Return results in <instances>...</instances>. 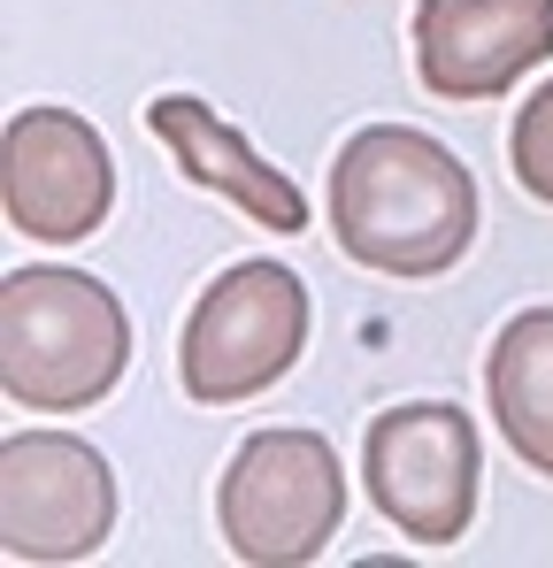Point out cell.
Wrapping results in <instances>:
<instances>
[{"instance_id": "cell-6", "label": "cell", "mask_w": 553, "mask_h": 568, "mask_svg": "<svg viewBox=\"0 0 553 568\" xmlns=\"http://www.w3.org/2000/svg\"><path fill=\"white\" fill-rule=\"evenodd\" d=\"M115 530V469L70 430H16L0 446V546L8 561H86Z\"/></svg>"}, {"instance_id": "cell-10", "label": "cell", "mask_w": 553, "mask_h": 568, "mask_svg": "<svg viewBox=\"0 0 553 568\" xmlns=\"http://www.w3.org/2000/svg\"><path fill=\"white\" fill-rule=\"evenodd\" d=\"M484 392H492V415H500L507 446L539 476H553V307H523L492 338Z\"/></svg>"}, {"instance_id": "cell-1", "label": "cell", "mask_w": 553, "mask_h": 568, "mask_svg": "<svg viewBox=\"0 0 553 568\" xmlns=\"http://www.w3.org/2000/svg\"><path fill=\"white\" fill-rule=\"evenodd\" d=\"M331 231L362 270L439 277L476 239V185L431 131L369 123L331 162Z\"/></svg>"}, {"instance_id": "cell-4", "label": "cell", "mask_w": 553, "mask_h": 568, "mask_svg": "<svg viewBox=\"0 0 553 568\" xmlns=\"http://www.w3.org/2000/svg\"><path fill=\"white\" fill-rule=\"evenodd\" d=\"M308 346V284L284 262H239L200 292L178 338V377L200 407H239L270 392Z\"/></svg>"}, {"instance_id": "cell-5", "label": "cell", "mask_w": 553, "mask_h": 568, "mask_svg": "<svg viewBox=\"0 0 553 568\" xmlns=\"http://www.w3.org/2000/svg\"><path fill=\"white\" fill-rule=\"evenodd\" d=\"M362 476L392 530H408L415 546H454V538H469L476 476H484L476 423L446 399L384 407L362 438Z\"/></svg>"}, {"instance_id": "cell-3", "label": "cell", "mask_w": 553, "mask_h": 568, "mask_svg": "<svg viewBox=\"0 0 553 568\" xmlns=\"http://www.w3.org/2000/svg\"><path fill=\"white\" fill-rule=\"evenodd\" d=\"M215 515L247 568H308L346 530V469L323 430H254L223 469Z\"/></svg>"}, {"instance_id": "cell-9", "label": "cell", "mask_w": 553, "mask_h": 568, "mask_svg": "<svg viewBox=\"0 0 553 568\" xmlns=\"http://www.w3.org/2000/svg\"><path fill=\"white\" fill-rule=\"evenodd\" d=\"M147 131L178 154V170L192 178L200 192H223L231 207H247L262 231H308V192L292 185L284 170H270L208 100H192V93H162V100H147Z\"/></svg>"}, {"instance_id": "cell-7", "label": "cell", "mask_w": 553, "mask_h": 568, "mask_svg": "<svg viewBox=\"0 0 553 568\" xmlns=\"http://www.w3.org/2000/svg\"><path fill=\"white\" fill-rule=\"evenodd\" d=\"M0 207L23 239H92L115 207V162L78 108H16L0 131Z\"/></svg>"}, {"instance_id": "cell-8", "label": "cell", "mask_w": 553, "mask_h": 568, "mask_svg": "<svg viewBox=\"0 0 553 568\" xmlns=\"http://www.w3.org/2000/svg\"><path fill=\"white\" fill-rule=\"evenodd\" d=\"M553 54V0H423L415 70L439 100H500Z\"/></svg>"}, {"instance_id": "cell-11", "label": "cell", "mask_w": 553, "mask_h": 568, "mask_svg": "<svg viewBox=\"0 0 553 568\" xmlns=\"http://www.w3.org/2000/svg\"><path fill=\"white\" fill-rule=\"evenodd\" d=\"M507 154H515V178H523V192L553 207V85H539V93H531V108L515 115Z\"/></svg>"}, {"instance_id": "cell-2", "label": "cell", "mask_w": 553, "mask_h": 568, "mask_svg": "<svg viewBox=\"0 0 553 568\" xmlns=\"http://www.w3.org/2000/svg\"><path fill=\"white\" fill-rule=\"evenodd\" d=\"M131 369V315L86 270H16L0 284V392L39 415H78Z\"/></svg>"}]
</instances>
